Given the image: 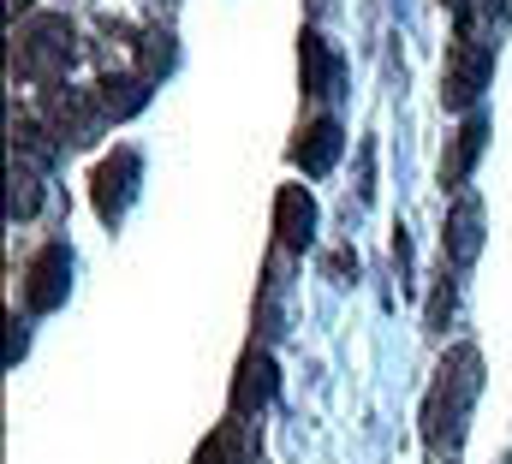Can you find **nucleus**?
<instances>
[{
    "instance_id": "15",
    "label": "nucleus",
    "mask_w": 512,
    "mask_h": 464,
    "mask_svg": "<svg viewBox=\"0 0 512 464\" xmlns=\"http://www.w3.org/2000/svg\"><path fill=\"white\" fill-rule=\"evenodd\" d=\"M36 209H42V167L12 161V197H6V215H12V221H30Z\"/></svg>"
},
{
    "instance_id": "7",
    "label": "nucleus",
    "mask_w": 512,
    "mask_h": 464,
    "mask_svg": "<svg viewBox=\"0 0 512 464\" xmlns=\"http://www.w3.org/2000/svg\"><path fill=\"white\" fill-rule=\"evenodd\" d=\"M274 238H280V250H304L316 238V197L304 185H280V197H274Z\"/></svg>"
},
{
    "instance_id": "6",
    "label": "nucleus",
    "mask_w": 512,
    "mask_h": 464,
    "mask_svg": "<svg viewBox=\"0 0 512 464\" xmlns=\"http://www.w3.org/2000/svg\"><path fill=\"white\" fill-rule=\"evenodd\" d=\"M137 173H143L137 149H114V155L96 167V179H90V203H96V215H102L108 227H120V215H126L131 191H137Z\"/></svg>"
},
{
    "instance_id": "1",
    "label": "nucleus",
    "mask_w": 512,
    "mask_h": 464,
    "mask_svg": "<svg viewBox=\"0 0 512 464\" xmlns=\"http://www.w3.org/2000/svg\"><path fill=\"white\" fill-rule=\"evenodd\" d=\"M483 393V351L477 346H453L441 357L435 381H429V399H423V441L435 459H459V441H465V417Z\"/></svg>"
},
{
    "instance_id": "9",
    "label": "nucleus",
    "mask_w": 512,
    "mask_h": 464,
    "mask_svg": "<svg viewBox=\"0 0 512 464\" xmlns=\"http://www.w3.org/2000/svg\"><path fill=\"white\" fill-rule=\"evenodd\" d=\"M298 78H304V96H340V54L316 36V30H304L298 36Z\"/></svg>"
},
{
    "instance_id": "3",
    "label": "nucleus",
    "mask_w": 512,
    "mask_h": 464,
    "mask_svg": "<svg viewBox=\"0 0 512 464\" xmlns=\"http://www.w3.org/2000/svg\"><path fill=\"white\" fill-rule=\"evenodd\" d=\"M495 78V48L471 30V36H453L447 48V78H441V102L447 108H477V96L489 90Z\"/></svg>"
},
{
    "instance_id": "10",
    "label": "nucleus",
    "mask_w": 512,
    "mask_h": 464,
    "mask_svg": "<svg viewBox=\"0 0 512 464\" xmlns=\"http://www.w3.org/2000/svg\"><path fill=\"white\" fill-rule=\"evenodd\" d=\"M274 399V357L262 346H251L239 357V375H233V417H251Z\"/></svg>"
},
{
    "instance_id": "18",
    "label": "nucleus",
    "mask_w": 512,
    "mask_h": 464,
    "mask_svg": "<svg viewBox=\"0 0 512 464\" xmlns=\"http://www.w3.org/2000/svg\"><path fill=\"white\" fill-rule=\"evenodd\" d=\"M24 6H30V0H12V18H18V12H24Z\"/></svg>"
},
{
    "instance_id": "5",
    "label": "nucleus",
    "mask_w": 512,
    "mask_h": 464,
    "mask_svg": "<svg viewBox=\"0 0 512 464\" xmlns=\"http://www.w3.org/2000/svg\"><path fill=\"white\" fill-rule=\"evenodd\" d=\"M66 292H72V250L66 244H42L30 256V268H24V304L36 316H48V310L66 304Z\"/></svg>"
},
{
    "instance_id": "17",
    "label": "nucleus",
    "mask_w": 512,
    "mask_h": 464,
    "mask_svg": "<svg viewBox=\"0 0 512 464\" xmlns=\"http://www.w3.org/2000/svg\"><path fill=\"white\" fill-rule=\"evenodd\" d=\"M447 310H453V274L441 268V286H435V304H429V328H441V322H447Z\"/></svg>"
},
{
    "instance_id": "4",
    "label": "nucleus",
    "mask_w": 512,
    "mask_h": 464,
    "mask_svg": "<svg viewBox=\"0 0 512 464\" xmlns=\"http://www.w3.org/2000/svg\"><path fill=\"white\" fill-rule=\"evenodd\" d=\"M42 125L60 137V143H72V149H84V143H96L102 137V125H108V114H102V102H96V90H48L42 96Z\"/></svg>"
},
{
    "instance_id": "12",
    "label": "nucleus",
    "mask_w": 512,
    "mask_h": 464,
    "mask_svg": "<svg viewBox=\"0 0 512 464\" xmlns=\"http://www.w3.org/2000/svg\"><path fill=\"white\" fill-rule=\"evenodd\" d=\"M149 84H155V78H143V72H102L96 102H102L108 119H131L143 102H149Z\"/></svg>"
},
{
    "instance_id": "11",
    "label": "nucleus",
    "mask_w": 512,
    "mask_h": 464,
    "mask_svg": "<svg viewBox=\"0 0 512 464\" xmlns=\"http://www.w3.org/2000/svg\"><path fill=\"white\" fill-rule=\"evenodd\" d=\"M340 149H346L340 125H334V119H310V125L298 131V143H292V167H304L310 179H322V173L340 161Z\"/></svg>"
},
{
    "instance_id": "2",
    "label": "nucleus",
    "mask_w": 512,
    "mask_h": 464,
    "mask_svg": "<svg viewBox=\"0 0 512 464\" xmlns=\"http://www.w3.org/2000/svg\"><path fill=\"white\" fill-rule=\"evenodd\" d=\"M78 60V30L60 12H36L12 30V78L24 84H60Z\"/></svg>"
},
{
    "instance_id": "13",
    "label": "nucleus",
    "mask_w": 512,
    "mask_h": 464,
    "mask_svg": "<svg viewBox=\"0 0 512 464\" xmlns=\"http://www.w3.org/2000/svg\"><path fill=\"white\" fill-rule=\"evenodd\" d=\"M483 137H489V125L477 114L459 125V137H453V149H447V161H441V185H447V191H465V179H471V167H477V155H483Z\"/></svg>"
},
{
    "instance_id": "16",
    "label": "nucleus",
    "mask_w": 512,
    "mask_h": 464,
    "mask_svg": "<svg viewBox=\"0 0 512 464\" xmlns=\"http://www.w3.org/2000/svg\"><path fill=\"white\" fill-rule=\"evenodd\" d=\"M167 66H173V36H167V30H149L143 48H137V72H143V78H161Z\"/></svg>"
},
{
    "instance_id": "14",
    "label": "nucleus",
    "mask_w": 512,
    "mask_h": 464,
    "mask_svg": "<svg viewBox=\"0 0 512 464\" xmlns=\"http://www.w3.org/2000/svg\"><path fill=\"white\" fill-rule=\"evenodd\" d=\"M191 464H256V447H251V423H239V417H227L203 447H197V459Z\"/></svg>"
},
{
    "instance_id": "8",
    "label": "nucleus",
    "mask_w": 512,
    "mask_h": 464,
    "mask_svg": "<svg viewBox=\"0 0 512 464\" xmlns=\"http://www.w3.org/2000/svg\"><path fill=\"white\" fill-rule=\"evenodd\" d=\"M441 250H447V268H471L477 262V250H483V203L477 197L453 203L447 232H441Z\"/></svg>"
}]
</instances>
